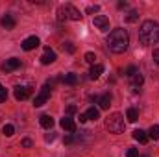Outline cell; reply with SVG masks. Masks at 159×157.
<instances>
[{"mask_svg": "<svg viewBox=\"0 0 159 157\" xmlns=\"http://www.w3.org/2000/svg\"><path fill=\"white\" fill-rule=\"evenodd\" d=\"M128 46H129V35H128L126 30L117 28V30H113L109 34V37H107V48H109V52L122 54V52L128 50Z\"/></svg>", "mask_w": 159, "mask_h": 157, "instance_id": "cell-1", "label": "cell"}, {"mask_svg": "<svg viewBox=\"0 0 159 157\" xmlns=\"http://www.w3.org/2000/svg\"><path fill=\"white\" fill-rule=\"evenodd\" d=\"M141 44H156L159 43V24L154 20H144L139 30Z\"/></svg>", "mask_w": 159, "mask_h": 157, "instance_id": "cell-2", "label": "cell"}, {"mask_svg": "<svg viewBox=\"0 0 159 157\" xmlns=\"http://www.w3.org/2000/svg\"><path fill=\"white\" fill-rule=\"evenodd\" d=\"M106 126H107V129L111 133H122L124 131V117L120 113H113L111 117L107 118Z\"/></svg>", "mask_w": 159, "mask_h": 157, "instance_id": "cell-3", "label": "cell"}, {"mask_svg": "<svg viewBox=\"0 0 159 157\" xmlns=\"http://www.w3.org/2000/svg\"><path fill=\"white\" fill-rule=\"evenodd\" d=\"M59 15H61V19L65 17V19H70V20H80V19H81V13H80L74 6H70V4H67V6H61V9H59Z\"/></svg>", "mask_w": 159, "mask_h": 157, "instance_id": "cell-4", "label": "cell"}, {"mask_svg": "<svg viewBox=\"0 0 159 157\" xmlns=\"http://www.w3.org/2000/svg\"><path fill=\"white\" fill-rule=\"evenodd\" d=\"M48 98H50V87H48V85H44V87L39 91V94L35 96L34 105H35V107H41L43 104H46V100H48Z\"/></svg>", "mask_w": 159, "mask_h": 157, "instance_id": "cell-5", "label": "cell"}, {"mask_svg": "<svg viewBox=\"0 0 159 157\" xmlns=\"http://www.w3.org/2000/svg\"><path fill=\"white\" fill-rule=\"evenodd\" d=\"M15 100H28L30 98V94H32V89L30 87H22V85H19V87H15Z\"/></svg>", "mask_w": 159, "mask_h": 157, "instance_id": "cell-6", "label": "cell"}, {"mask_svg": "<svg viewBox=\"0 0 159 157\" xmlns=\"http://www.w3.org/2000/svg\"><path fill=\"white\" fill-rule=\"evenodd\" d=\"M19 67H20V59L11 57V59H7V61L2 65V70H4V72H13V70H17Z\"/></svg>", "mask_w": 159, "mask_h": 157, "instance_id": "cell-7", "label": "cell"}, {"mask_svg": "<svg viewBox=\"0 0 159 157\" xmlns=\"http://www.w3.org/2000/svg\"><path fill=\"white\" fill-rule=\"evenodd\" d=\"M37 46H39V37H35V35L26 37V39L22 41V50H26V52H30V50H34Z\"/></svg>", "mask_w": 159, "mask_h": 157, "instance_id": "cell-8", "label": "cell"}, {"mask_svg": "<svg viewBox=\"0 0 159 157\" xmlns=\"http://www.w3.org/2000/svg\"><path fill=\"white\" fill-rule=\"evenodd\" d=\"M59 124H61V128H63L65 131H70V133L76 131V122H74L70 117H63L61 120H59Z\"/></svg>", "mask_w": 159, "mask_h": 157, "instance_id": "cell-9", "label": "cell"}, {"mask_svg": "<svg viewBox=\"0 0 159 157\" xmlns=\"http://www.w3.org/2000/svg\"><path fill=\"white\" fill-rule=\"evenodd\" d=\"M57 57H56V52L54 50H50V48H44V54L41 56V63L43 65H50V63H54Z\"/></svg>", "mask_w": 159, "mask_h": 157, "instance_id": "cell-10", "label": "cell"}, {"mask_svg": "<svg viewBox=\"0 0 159 157\" xmlns=\"http://www.w3.org/2000/svg\"><path fill=\"white\" fill-rule=\"evenodd\" d=\"M94 26L100 28V30H109V19L104 17V15H96L94 17Z\"/></svg>", "mask_w": 159, "mask_h": 157, "instance_id": "cell-11", "label": "cell"}, {"mask_svg": "<svg viewBox=\"0 0 159 157\" xmlns=\"http://www.w3.org/2000/svg\"><path fill=\"white\" fill-rule=\"evenodd\" d=\"M0 24H2L6 30H13V28L17 26V20H15L11 15H4V17H2V20H0Z\"/></svg>", "mask_w": 159, "mask_h": 157, "instance_id": "cell-12", "label": "cell"}, {"mask_svg": "<svg viewBox=\"0 0 159 157\" xmlns=\"http://www.w3.org/2000/svg\"><path fill=\"white\" fill-rule=\"evenodd\" d=\"M133 139L139 141L141 144H146V142H148V133L143 131V129H135V131H133Z\"/></svg>", "mask_w": 159, "mask_h": 157, "instance_id": "cell-13", "label": "cell"}, {"mask_svg": "<svg viewBox=\"0 0 159 157\" xmlns=\"http://www.w3.org/2000/svg\"><path fill=\"white\" fill-rule=\"evenodd\" d=\"M94 100L100 104V109H109V105H111V96H109V94H104V96L94 98Z\"/></svg>", "mask_w": 159, "mask_h": 157, "instance_id": "cell-14", "label": "cell"}, {"mask_svg": "<svg viewBox=\"0 0 159 157\" xmlns=\"http://www.w3.org/2000/svg\"><path fill=\"white\" fill-rule=\"evenodd\" d=\"M39 122H41V126H43L44 129H50V128L54 126V118L50 117V115H41Z\"/></svg>", "mask_w": 159, "mask_h": 157, "instance_id": "cell-15", "label": "cell"}, {"mask_svg": "<svg viewBox=\"0 0 159 157\" xmlns=\"http://www.w3.org/2000/svg\"><path fill=\"white\" fill-rule=\"evenodd\" d=\"M102 72H104V65H93V69H91L89 76H91V79H98Z\"/></svg>", "mask_w": 159, "mask_h": 157, "instance_id": "cell-16", "label": "cell"}, {"mask_svg": "<svg viewBox=\"0 0 159 157\" xmlns=\"http://www.w3.org/2000/svg\"><path fill=\"white\" fill-rule=\"evenodd\" d=\"M126 118H128V122H137V118H139V111H137L135 107H129V109L126 111Z\"/></svg>", "mask_w": 159, "mask_h": 157, "instance_id": "cell-17", "label": "cell"}, {"mask_svg": "<svg viewBox=\"0 0 159 157\" xmlns=\"http://www.w3.org/2000/svg\"><path fill=\"white\" fill-rule=\"evenodd\" d=\"M143 81H144V78H143V74H141V72H137V74H135V76L131 78V85H133V89L137 91V89H139V87L143 85Z\"/></svg>", "mask_w": 159, "mask_h": 157, "instance_id": "cell-18", "label": "cell"}, {"mask_svg": "<svg viewBox=\"0 0 159 157\" xmlns=\"http://www.w3.org/2000/svg\"><path fill=\"white\" fill-rule=\"evenodd\" d=\"M85 115H87V118H89V120H98V118H100V111H98L96 107H89Z\"/></svg>", "mask_w": 159, "mask_h": 157, "instance_id": "cell-19", "label": "cell"}, {"mask_svg": "<svg viewBox=\"0 0 159 157\" xmlns=\"http://www.w3.org/2000/svg\"><path fill=\"white\" fill-rule=\"evenodd\" d=\"M63 83H67V85H76V83H78V76L70 72V74L63 76Z\"/></svg>", "mask_w": 159, "mask_h": 157, "instance_id": "cell-20", "label": "cell"}, {"mask_svg": "<svg viewBox=\"0 0 159 157\" xmlns=\"http://www.w3.org/2000/svg\"><path fill=\"white\" fill-rule=\"evenodd\" d=\"M2 133H4L6 137H11V135L15 133V126H13V124H6V126L2 128Z\"/></svg>", "mask_w": 159, "mask_h": 157, "instance_id": "cell-21", "label": "cell"}, {"mask_svg": "<svg viewBox=\"0 0 159 157\" xmlns=\"http://www.w3.org/2000/svg\"><path fill=\"white\" fill-rule=\"evenodd\" d=\"M148 137H152V139H156V141L159 139V126H157V124L150 128V131H148Z\"/></svg>", "mask_w": 159, "mask_h": 157, "instance_id": "cell-22", "label": "cell"}, {"mask_svg": "<svg viewBox=\"0 0 159 157\" xmlns=\"http://www.w3.org/2000/svg\"><path fill=\"white\" fill-rule=\"evenodd\" d=\"M137 72H139V70H137V67H128V69L124 70V74H126L128 78H133V76H135Z\"/></svg>", "mask_w": 159, "mask_h": 157, "instance_id": "cell-23", "label": "cell"}, {"mask_svg": "<svg viewBox=\"0 0 159 157\" xmlns=\"http://www.w3.org/2000/svg\"><path fill=\"white\" fill-rule=\"evenodd\" d=\"M137 19H139V15H137V11H129V13L126 15V20H128V22H135Z\"/></svg>", "mask_w": 159, "mask_h": 157, "instance_id": "cell-24", "label": "cell"}, {"mask_svg": "<svg viewBox=\"0 0 159 157\" xmlns=\"http://www.w3.org/2000/svg\"><path fill=\"white\" fill-rule=\"evenodd\" d=\"M85 61H87V63H91V65H94V61H96V56H94L93 52H87V54H85Z\"/></svg>", "mask_w": 159, "mask_h": 157, "instance_id": "cell-25", "label": "cell"}, {"mask_svg": "<svg viewBox=\"0 0 159 157\" xmlns=\"http://www.w3.org/2000/svg\"><path fill=\"white\" fill-rule=\"evenodd\" d=\"M126 157H139V152H137L135 148H129V150L126 152Z\"/></svg>", "mask_w": 159, "mask_h": 157, "instance_id": "cell-26", "label": "cell"}, {"mask_svg": "<svg viewBox=\"0 0 159 157\" xmlns=\"http://www.w3.org/2000/svg\"><path fill=\"white\" fill-rule=\"evenodd\" d=\"M100 11V6H89L87 7V13H98Z\"/></svg>", "mask_w": 159, "mask_h": 157, "instance_id": "cell-27", "label": "cell"}, {"mask_svg": "<svg viewBox=\"0 0 159 157\" xmlns=\"http://www.w3.org/2000/svg\"><path fill=\"white\" fill-rule=\"evenodd\" d=\"M63 48H67V52H74V46H72V43H67V44H63Z\"/></svg>", "mask_w": 159, "mask_h": 157, "instance_id": "cell-28", "label": "cell"}, {"mask_svg": "<svg viewBox=\"0 0 159 157\" xmlns=\"http://www.w3.org/2000/svg\"><path fill=\"white\" fill-rule=\"evenodd\" d=\"M76 111H78V109H76V105H69V107H67V113H69V115H74Z\"/></svg>", "mask_w": 159, "mask_h": 157, "instance_id": "cell-29", "label": "cell"}, {"mask_svg": "<svg viewBox=\"0 0 159 157\" xmlns=\"http://www.w3.org/2000/svg\"><path fill=\"white\" fill-rule=\"evenodd\" d=\"M6 100H7V91H2V92H0V104L6 102Z\"/></svg>", "mask_w": 159, "mask_h": 157, "instance_id": "cell-30", "label": "cell"}, {"mask_svg": "<svg viewBox=\"0 0 159 157\" xmlns=\"http://www.w3.org/2000/svg\"><path fill=\"white\" fill-rule=\"evenodd\" d=\"M22 146H24V148H32V141H30V139H24V141H22Z\"/></svg>", "mask_w": 159, "mask_h": 157, "instance_id": "cell-31", "label": "cell"}, {"mask_svg": "<svg viewBox=\"0 0 159 157\" xmlns=\"http://www.w3.org/2000/svg\"><path fill=\"white\" fill-rule=\"evenodd\" d=\"M154 61L159 65V48H156V50H154Z\"/></svg>", "mask_w": 159, "mask_h": 157, "instance_id": "cell-32", "label": "cell"}, {"mask_svg": "<svg viewBox=\"0 0 159 157\" xmlns=\"http://www.w3.org/2000/svg\"><path fill=\"white\" fill-rule=\"evenodd\" d=\"M44 139H46V142H52V141L56 139V135H54V133H48V135H46Z\"/></svg>", "mask_w": 159, "mask_h": 157, "instance_id": "cell-33", "label": "cell"}, {"mask_svg": "<svg viewBox=\"0 0 159 157\" xmlns=\"http://www.w3.org/2000/svg\"><path fill=\"white\" fill-rule=\"evenodd\" d=\"M87 120H89V118H87L85 113H81V115H80V122H81V124H83V122H87Z\"/></svg>", "mask_w": 159, "mask_h": 157, "instance_id": "cell-34", "label": "cell"}, {"mask_svg": "<svg viewBox=\"0 0 159 157\" xmlns=\"http://www.w3.org/2000/svg\"><path fill=\"white\" fill-rule=\"evenodd\" d=\"M72 141H74V139H72V137H65V142H67V144H70V142H72Z\"/></svg>", "mask_w": 159, "mask_h": 157, "instance_id": "cell-35", "label": "cell"}, {"mask_svg": "<svg viewBox=\"0 0 159 157\" xmlns=\"http://www.w3.org/2000/svg\"><path fill=\"white\" fill-rule=\"evenodd\" d=\"M2 91H6V89H4V87H2V85H0V92H2Z\"/></svg>", "mask_w": 159, "mask_h": 157, "instance_id": "cell-36", "label": "cell"}]
</instances>
